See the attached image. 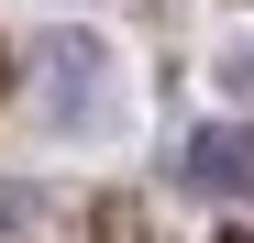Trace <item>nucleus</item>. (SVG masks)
Segmentation results:
<instances>
[{"mask_svg":"<svg viewBox=\"0 0 254 243\" xmlns=\"http://www.w3.org/2000/svg\"><path fill=\"white\" fill-rule=\"evenodd\" d=\"M177 177H188L199 199H232V188L254 177V155H243L232 133H188V144H177Z\"/></svg>","mask_w":254,"mask_h":243,"instance_id":"1","label":"nucleus"},{"mask_svg":"<svg viewBox=\"0 0 254 243\" xmlns=\"http://www.w3.org/2000/svg\"><path fill=\"white\" fill-rule=\"evenodd\" d=\"M33 221V188H0V232H22Z\"/></svg>","mask_w":254,"mask_h":243,"instance_id":"2","label":"nucleus"},{"mask_svg":"<svg viewBox=\"0 0 254 243\" xmlns=\"http://www.w3.org/2000/svg\"><path fill=\"white\" fill-rule=\"evenodd\" d=\"M232 243H254V232H232Z\"/></svg>","mask_w":254,"mask_h":243,"instance_id":"3","label":"nucleus"}]
</instances>
